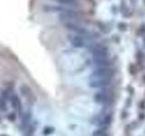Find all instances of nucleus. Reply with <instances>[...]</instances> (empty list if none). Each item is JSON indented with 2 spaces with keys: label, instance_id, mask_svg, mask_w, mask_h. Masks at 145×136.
I'll list each match as a JSON object with an SVG mask.
<instances>
[{
  "label": "nucleus",
  "instance_id": "obj_2",
  "mask_svg": "<svg viewBox=\"0 0 145 136\" xmlns=\"http://www.w3.org/2000/svg\"><path fill=\"white\" fill-rule=\"evenodd\" d=\"M43 10L47 12V13H50V12H57V13H60V14H75V15H80L79 11L68 8V7H64L63 6L45 5L43 7Z\"/></svg>",
  "mask_w": 145,
  "mask_h": 136
},
{
  "label": "nucleus",
  "instance_id": "obj_5",
  "mask_svg": "<svg viewBox=\"0 0 145 136\" xmlns=\"http://www.w3.org/2000/svg\"><path fill=\"white\" fill-rule=\"evenodd\" d=\"M113 78H96L90 82L91 87L94 88H102L106 89L111 85Z\"/></svg>",
  "mask_w": 145,
  "mask_h": 136
},
{
  "label": "nucleus",
  "instance_id": "obj_11",
  "mask_svg": "<svg viewBox=\"0 0 145 136\" xmlns=\"http://www.w3.org/2000/svg\"><path fill=\"white\" fill-rule=\"evenodd\" d=\"M54 2L58 4H61L64 6H72V7H77L79 5V2L78 0H54Z\"/></svg>",
  "mask_w": 145,
  "mask_h": 136
},
{
  "label": "nucleus",
  "instance_id": "obj_9",
  "mask_svg": "<svg viewBox=\"0 0 145 136\" xmlns=\"http://www.w3.org/2000/svg\"><path fill=\"white\" fill-rule=\"evenodd\" d=\"M94 64L97 67H111L113 65V62L110 58L101 59V60H92Z\"/></svg>",
  "mask_w": 145,
  "mask_h": 136
},
{
  "label": "nucleus",
  "instance_id": "obj_17",
  "mask_svg": "<svg viewBox=\"0 0 145 136\" xmlns=\"http://www.w3.org/2000/svg\"><path fill=\"white\" fill-rule=\"evenodd\" d=\"M139 107H141V109H142L143 110L144 108H145V102H142L141 103H139Z\"/></svg>",
  "mask_w": 145,
  "mask_h": 136
},
{
  "label": "nucleus",
  "instance_id": "obj_6",
  "mask_svg": "<svg viewBox=\"0 0 145 136\" xmlns=\"http://www.w3.org/2000/svg\"><path fill=\"white\" fill-rule=\"evenodd\" d=\"M112 121H113V114L111 113H102L97 118V125L99 127H108L109 125L112 124Z\"/></svg>",
  "mask_w": 145,
  "mask_h": 136
},
{
  "label": "nucleus",
  "instance_id": "obj_8",
  "mask_svg": "<svg viewBox=\"0 0 145 136\" xmlns=\"http://www.w3.org/2000/svg\"><path fill=\"white\" fill-rule=\"evenodd\" d=\"M20 91H21L22 95H24V97H25L28 102H35V96L30 87H28L27 85H23V86H21Z\"/></svg>",
  "mask_w": 145,
  "mask_h": 136
},
{
  "label": "nucleus",
  "instance_id": "obj_1",
  "mask_svg": "<svg viewBox=\"0 0 145 136\" xmlns=\"http://www.w3.org/2000/svg\"><path fill=\"white\" fill-rule=\"evenodd\" d=\"M94 99L96 103L104 105H112L115 103V95L114 93L108 91L107 88L103 89L102 91L97 92L94 95Z\"/></svg>",
  "mask_w": 145,
  "mask_h": 136
},
{
  "label": "nucleus",
  "instance_id": "obj_7",
  "mask_svg": "<svg viewBox=\"0 0 145 136\" xmlns=\"http://www.w3.org/2000/svg\"><path fill=\"white\" fill-rule=\"evenodd\" d=\"M68 38H69L70 42H71L72 45L75 47V48H82L85 45L84 37L79 35H70L68 36Z\"/></svg>",
  "mask_w": 145,
  "mask_h": 136
},
{
  "label": "nucleus",
  "instance_id": "obj_12",
  "mask_svg": "<svg viewBox=\"0 0 145 136\" xmlns=\"http://www.w3.org/2000/svg\"><path fill=\"white\" fill-rule=\"evenodd\" d=\"M92 136H109V133L107 129H105L104 127H100L99 129L94 132Z\"/></svg>",
  "mask_w": 145,
  "mask_h": 136
},
{
  "label": "nucleus",
  "instance_id": "obj_13",
  "mask_svg": "<svg viewBox=\"0 0 145 136\" xmlns=\"http://www.w3.org/2000/svg\"><path fill=\"white\" fill-rule=\"evenodd\" d=\"M129 71H130V74L132 75H135L137 74V72H138V69H137L136 65H130V66H129Z\"/></svg>",
  "mask_w": 145,
  "mask_h": 136
},
{
  "label": "nucleus",
  "instance_id": "obj_14",
  "mask_svg": "<svg viewBox=\"0 0 145 136\" xmlns=\"http://www.w3.org/2000/svg\"><path fill=\"white\" fill-rule=\"evenodd\" d=\"M138 35H141V36H143L145 35V24L141 25V27L138 30V33H137Z\"/></svg>",
  "mask_w": 145,
  "mask_h": 136
},
{
  "label": "nucleus",
  "instance_id": "obj_3",
  "mask_svg": "<svg viewBox=\"0 0 145 136\" xmlns=\"http://www.w3.org/2000/svg\"><path fill=\"white\" fill-rule=\"evenodd\" d=\"M116 75V70L111 67H97L94 71V75L96 78H113Z\"/></svg>",
  "mask_w": 145,
  "mask_h": 136
},
{
  "label": "nucleus",
  "instance_id": "obj_10",
  "mask_svg": "<svg viewBox=\"0 0 145 136\" xmlns=\"http://www.w3.org/2000/svg\"><path fill=\"white\" fill-rule=\"evenodd\" d=\"M9 99H10V103H11L12 107L15 110H17V112H19L21 110V101H20L19 97L17 95H12Z\"/></svg>",
  "mask_w": 145,
  "mask_h": 136
},
{
  "label": "nucleus",
  "instance_id": "obj_16",
  "mask_svg": "<svg viewBox=\"0 0 145 136\" xmlns=\"http://www.w3.org/2000/svg\"><path fill=\"white\" fill-rule=\"evenodd\" d=\"M118 28L121 31H126L127 29V25L125 23H119L118 24Z\"/></svg>",
  "mask_w": 145,
  "mask_h": 136
},
{
  "label": "nucleus",
  "instance_id": "obj_15",
  "mask_svg": "<svg viewBox=\"0 0 145 136\" xmlns=\"http://www.w3.org/2000/svg\"><path fill=\"white\" fill-rule=\"evenodd\" d=\"M7 110V105L6 102L3 98H0V111H6Z\"/></svg>",
  "mask_w": 145,
  "mask_h": 136
},
{
  "label": "nucleus",
  "instance_id": "obj_18",
  "mask_svg": "<svg viewBox=\"0 0 145 136\" xmlns=\"http://www.w3.org/2000/svg\"><path fill=\"white\" fill-rule=\"evenodd\" d=\"M54 130L52 129V128H46V130H45V133H52Z\"/></svg>",
  "mask_w": 145,
  "mask_h": 136
},
{
  "label": "nucleus",
  "instance_id": "obj_4",
  "mask_svg": "<svg viewBox=\"0 0 145 136\" xmlns=\"http://www.w3.org/2000/svg\"><path fill=\"white\" fill-rule=\"evenodd\" d=\"M64 27L67 30H69V31L74 32L76 35H79L81 36H86V37L94 36L92 35H90V32H88L84 27L77 25L76 23H65L64 24Z\"/></svg>",
  "mask_w": 145,
  "mask_h": 136
}]
</instances>
